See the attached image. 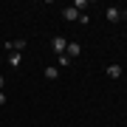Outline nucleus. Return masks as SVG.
I'll use <instances>...</instances> for the list:
<instances>
[{"label": "nucleus", "mask_w": 127, "mask_h": 127, "mask_svg": "<svg viewBox=\"0 0 127 127\" xmlns=\"http://www.w3.org/2000/svg\"><path fill=\"white\" fill-rule=\"evenodd\" d=\"M104 73H107L110 79H122V65H119V62H113V65H107V68H104Z\"/></svg>", "instance_id": "nucleus-3"}, {"label": "nucleus", "mask_w": 127, "mask_h": 127, "mask_svg": "<svg viewBox=\"0 0 127 127\" xmlns=\"http://www.w3.org/2000/svg\"><path fill=\"white\" fill-rule=\"evenodd\" d=\"M62 17L68 20V23H76V20H79V11L73 9V6H68V9H62Z\"/></svg>", "instance_id": "nucleus-4"}, {"label": "nucleus", "mask_w": 127, "mask_h": 127, "mask_svg": "<svg viewBox=\"0 0 127 127\" xmlns=\"http://www.w3.org/2000/svg\"><path fill=\"white\" fill-rule=\"evenodd\" d=\"M68 65H71V57L62 54V57H59V68H68Z\"/></svg>", "instance_id": "nucleus-9"}, {"label": "nucleus", "mask_w": 127, "mask_h": 127, "mask_svg": "<svg viewBox=\"0 0 127 127\" xmlns=\"http://www.w3.org/2000/svg\"><path fill=\"white\" fill-rule=\"evenodd\" d=\"M3 82H6V79H3V76H0V91H3Z\"/></svg>", "instance_id": "nucleus-12"}, {"label": "nucleus", "mask_w": 127, "mask_h": 127, "mask_svg": "<svg viewBox=\"0 0 127 127\" xmlns=\"http://www.w3.org/2000/svg\"><path fill=\"white\" fill-rule=\"evenodd\" d=\"M45 79H48V82L59 79V68H54V65H48V68H45Z\"/></svg>", "instance_id": "nucleus-7"}, {"label": "nucleus", "mask_w": 127, "mask_h": 127, "mask_svg": "<svg viewBox=\"0 0 127 127\" xmlns=\"http://www.w3.org/2000/svg\"><path fill=\"white\" fill-rule=\"evenodd\" d=\"M6 51H26V40H11V42H6Z\"/></svg>", "instance_id": "nucleus-5"}, {"label": "nucleus", "mask_w": 127, "mask_h": 127, "mask_svg": "<svg viewBox=\"0 0 127 127\" xmlns=\"http://www.w3.org/2000/svg\"><path fill=\"white\" fill-rule=\"evenodd\" d=\"M104 17H107L110 23H119V20H124V17H122V9H119V6H110V9L104 11Z\"/></svg>", "instance_id": "nucleus-2"}, {"label": "nucleus", "mask_w": 127, "mask_h": 127, "mask_svg": "<svg viewBox=\"0 0 127 127\" xmlns=\"http://www.w3.org/2000/svg\"><path fill=\"white\" fill-rule=\"evenodd\" d=\"M76 23H79V26H91V17H88V14H79Z\"/></svg>", "instance_id": "nucleus-10"}, {"label": "nucleus", "mask_w": 127, "mask_h": 127, "mask_svg": "<svg viewBox=\"0 0 127 127\" xmlns=\"http://www.w3.org/2000/svg\"><path fill=\"white\" fill-rule=\"evenodd\" d=\"M65 54H68L71 59H73V57H79V54H82V45H79V42H68V48H65Z\"/></svg>", "instance_id": "nucleus-6"}, {"label": "nucleus", "mask_w": 127, "mask_h": 127, "mask_svg": "<svg viewBox=\"0 0 127 127\" xmlns=\"http://www.w3.org/2000/svg\"><path fill=\"white\" fill-rule=\"evenodd\" d=\"M6 102H9V99H6V93L0 91V104H6Z\"/></svg>", "instance_id": "nucleus-11"}, {"label": "nucleus", "mask_w": 127, "mask_h": 127, "mask_svg": "<svg viewBox=\"0 0 127 127\" xmlns=\"http://www.w3.org/2000/svg\"><path fill=\"white\" fill-rule=\"evenodd\" d=\"M51 48H54L57 54L62 57V54H65V48H68V40H65V37H59V34H57V37H51Z\"/></svg>", "instance_id": "nucleus-1"}, {"label": "nucleus", "mask_w": 127, "mask_h": 127, "mask_svg": "<svg viewBox=\"0 0 127 127\" xmlns=\"http://www.w3.org/2000/svg\"><path fill=\"white\" fill-rule=\"evenodd\" d=\"M20 62H23V54H9V65L11 68H20Z\"/></svg>", "instance_id": "nucleus-8"}]
</instances>
